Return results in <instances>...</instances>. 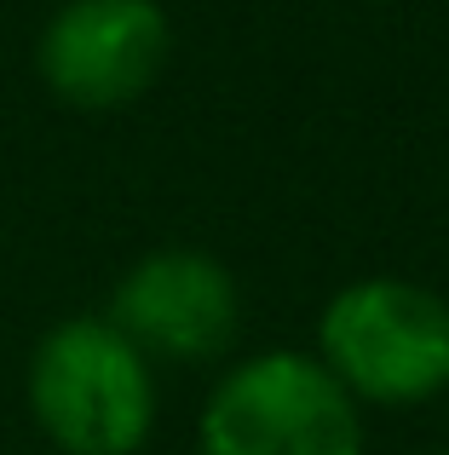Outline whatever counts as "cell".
<instances>
[{"label":"cell","mask_w":449,"mask_h":455,"mask_svg":"<svg viewBox=\"0 0 449 455\" xmlns=\"http://www.w3.org/2000/svg\"><path fill=\"white\" fill-rule=\"evenodd\" d=\"M23 398L64 455H138L156 427V369L110 317H64L35 340Z\"/></svg>","instance_id":"cell-1"},{"label":"cell","mask_w":449,"mask_h":455,"mask_svg":"<svg viewBox=\"0 0 449 455\" xmlns=\"http://www.w3.org/2000/svg\"><path fill=\"white\" fill-rule=\"evenodd\" d=\"M317 363L374 410H415L449 392V300L415 277H358L317 317Z\"/></svg>","instance_id":"cell-2"},{"label":"cell","mask_w":449,"mask_h":455,"mask_svg":"<svg viewBox=\"0 0 449 455\" xmlns=\"http://www.w3.org/2000/svg\"><path fill=\"white\" fill-rule=\"evenodd\" d=\"M196 455H363V410L311 352L271 346L214 380Z\"/></svg>","instance_id":"cell-3"},{"label":"cell","mask_w":449,"mask_h":455,"mask_svg":"<svg viewBox=\"0 0 449 455\" xmlns=\"http://www.w3.org/2000/svg\"><path fill=\"white\" fill-rule=\"evenodd\" d=\"M173 58L161 0H64L35 41V76L58 104L110 116L138 104Z\"/></svg>","instance_id":"cell-4"},{"label":"cell","mask_w":449,"mask_h":455,"mask_svg":"<svg viewBox=\"0 0 449 455\" xmlns=\"http://www.w3.org/2000/svg\"><path fill=\"white\" fill-rule=\"evenodd\" d=\"M104 317L145 352V363H219L242 329V289L202 248H156L110 289Z\"/></svg>","instance_id":"cell-5"},{"label":"cell","mask_w":449,"mask_h":455,"mask_svg":"<svg viewBox=\"0 0 449 455\" xmlns=\"http://www.w3.org/2000/svg\"><path fill=\"white\" fill-rule=\"evenodd\" d=\"M432 455H449V450H432Z\"/></svg>","instance_id":"cell-6"}]
</instances>
